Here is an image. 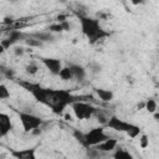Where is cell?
I'll return each instance as SVG.
<instances>
[{
  "label": "cell",
  "mask_w": 159,
  "mask_h": 159,
  "mask_svg": "<svg viewBox=\"0 0 159 159\" xmlns=\"http://www.w3.org/2000/svg\"><path fill=\"white\" fill-rule=\"evenodd\" d=\"M19 84L29 91L37 102L48 107L55 114H62L68 106L77 101H81L67 89L46 88L40 86L39 83H34L30 81H20Z\"/></svg>",
  "instance_id": "cell-1"
},
{
  "label": "cell",
  "mask_w": 159,
  "mask_h": 159,
  "mask_svg": "<svg viewBox=\"0 0 159 159\" xmlns=\"http://www.w3.org/2000/svg\"><path fill=\"white\" fill-rule=\"evenodd\" d=\"M78 20H80V25H81V31L88 39V42L91 45L109 36V34L107 31H104L102 29V26L99 25L98 19L88 17L87 15H84V16H78Z\"/></svg>",
  "instance_id": "cell-2"
},
{
  "label": "cell",
  "mask_w": 159,
  "mask_h": 159,
  "mask_svg": "<svg viewBox=\"0 0 159 159\" xmlns=\"http://www.w3.org/2000/svg\"><path fill=\"white\" fill-rule=\"evenodd\" d=\"M71 108L73 111V114L77 119L80 120H83V119H89L93 114H96L97 109L89 104V103H86V102H82V101H77L75 103L71 104Z\"/></svg>",
  "instance_id": "cell-3"
},
{
  "label": "cell",
  "mask_w": 159,
  "mask_h": 159,
  "mask_svg": "<svg viewBox=\"0 0 159 159\" xmlns=\"http://www.w3.org/2000/svg\"><path fill=\"white\" fill-rule=\"evenodd\" d=\"M19 118H20V122L22 124V128H24V132L25 133H30V132H34L35 129L40 128L43 123V120L35 116V114H31V113H25V112H19Z\"/></svg>",
  "instance_id": "cell-4"
},
{
  "label": "cell",
  "mask_w": 159,
  "mask_h": 159,
  "mask_svg": "<svg viewBox=\"0 0 159 159\" xmlns=\"http://www.w3.org/2000/svg\"><path fill=\"white\" fill-rule=\"evenodd\" d=\"M86 135V143H87V148L89 147H97L98 144L103 143L104 140H107L109 137L104 132V128L101 125V127H96V128H92L89 132L84 133Z\"/></svg>",
  "instance_id": "cell-5"
},
{
  "label": "cell",
  "mask_w": 159,
  "mask_h": 159,
  "mask_svg": "<svg viewBox=\"0 0 159 159\" xmlns=\"http://www.w3.org/2000/svg\"><path fill=\"white\" fill-rule=\"evenodd\" d=\"M43 66L52 73V75H60L62 70V62L58 58H52V57H41L40 58Z\"/></svg>",
  "instance_id": "cell-6"
},
{
  "label": "cell",
  "mask_w": 159,
  "mask_h": 159,
  "mask_svg": "<svg viewBox=\"0 0 159 159\" xmlns=\"http://www.w3.org/2000/svg\"><path fill=\"white\" fill-rule=\"evenodd\" d=\"M128 125H129L128 122L122 120L117 116H111L108 122H107V124H106V127H108V128H111V129H113L116 132H125Z\"/></svg>",
  "instance_id": "cell-7"
},
{
  "label": "cell",
  "mask_w": 159,
  "mask_h": 159,
  "mask_svg": "<svg viewBox=\"0 0 159 159\" xmlns=\"http://www.w3.org/2000/svg\"><path fill=\"white\" fill-rule=\"evenodd\" d=\"M12 158L15 159H36V149L35 148H26V149H12L10 150Z\"/></svg>",
  "instance_id": "cell-8"
},
{
  "label": "cell",
  "mask_w": 159,
  "mask_h": 159,
  "mask_svg": "<svg viewBox=\"0 0 159 159\" xmlns=\"http://www.w3.org/2000/svg\"><path fill=\"white\" fill-rule=\"evenodd\" d=\"M21 37H22V32L20 30H11L9 37L5 39V40H1V42H0L2 51L10 48V46H12L14 43H16Z\"/></svg>",
  "instance_id": "cell-9"
},
{
  "label": "cell",
  "mask_w": 159,
  "mask_h": 159,
  "mask_svg": "<svg viewBox=\"0 0 159 159\" xmlns=\"http://www.w3.org/2000/svg\"><path fill=\"white\" fill-rule=\"evenodd\" d=\"M12 130V123L6 113H0V135L6 137Z\"/></svg>",
  "instance_id": "cell-10"
},
{
  "label": "cell",
  "mask_w": 159,
  "mask_h": 159,
  "mask_svg": "<svg viewBox=\"0 0 159 159\" xmlns=\"http://www.w3.org/2000/svg\"><path fill=\"white\" fill-rule=\"evenodd\" d=\"M117 144H118V140H117V139L108 138V139L104 140L103 143L98 144L96 148H97L101 153H107V152H112V150H114L116 147H117Z\"/></svg>",
  "instance_id": "cell-11"
},
{
  "label": "cell",
  "mask_w": 159,
  "mask_h": 159,
  "mask_svg": "<svg viewBox=\"0 0 159 159\" xmlns=\"http://www.w3.org/2000/svg\"><path fill=\"white\" fill-rule=\"evenodd\" d=\"M96 94L98 96V98L102 101V102H111L114 97L113 92L109 91V89H104V88H96L94 89Z\"/></svg>",
  "instance_id": "cell-12"
},
{
  "label": "cell",
  "mask_w": 159,
  "mask_h": 159,
  "mask_svg": "<svg viewBox=\"0 0 159 159\" xmlns=\"http://www.w3.org/2000/svg\"><path fill=\"white\" fill-rule=\"evenodd\" d=\"M72 72H73V78H76L77 81H83L86 77V70L84 67L80 66V65H70Z\"/></svg>",
  "instance_id": "cell-13"
},
{
  "label": "cell",
  "mask_w": 159,
  "mask_h": 159,
  "mask_svg": "<svg viewBox=\"0 0 159 159\" xmlns=\"http://www.w3.org/2000/svg\"><path fill=\"white\" fill-rule=\"evenodd\" d=\"M30 36L36 39V40H39V41H41L42 43L53 41V36L51 35V32H35V34H31Z\"/></svg>",
  "instance_id": "cell-14"
},
{
  "label": "cell",
  "mask_w": 159,
  "mask_h": 159,
  "mask_svg": "<svg viewBox=\"0 0 159 159\" xmlns=\"http://www.w3.org/2000/svg\"><path fill=\"white\" fill-rule=\"evenodd\" d=\"M125 133L128 134L129 138L134 139V138H137V137L140 134V127H139V125H135V124H133V123H129V125H128Z\"/></svg>",
  "instance_id": "cell-15"
},
{
  "label": "cell",
  "mask_w": 159,
  "mask_h": 159,
  "mask_svg": "<svg viewBox=\"0 0 159 159\" xmlns=\"http://www.w3.org/2000/svg\"><path fill=\"white\" fill-rule=\"evenodd\" d=\"M113 159H134V158H133V155L128 150H125L123 148H119V149H117L114 152Z\"/></svg>",
  "instance_id": "cell-16"
},
{
  "label": "cell",
  "mask_w": 159,
  "mask_h": 159,
  "mask_svg": "<svg viewBox=\"0 0 159 159\" xmlns=\"http://www.w3.org/2000/svg\"><path fill=\"white\" fill-rule=\"evenodd\" d=\"M58 76H60L61 80H63V81H70V80L73 78V72H72L71 67L67 66V67H62V70H61V72H60Z\"/></svg>",
  "instance_id": "cell-17"
},
{
  "label": "cell",
  "mask_w": 159,
  "mask_h": 159,
  "mask_svg": "<svg viewBox=\"0 0 159 159\" xmlns=\"http://www.w3.org/2000/svg\"><path fill=\"white\" fill-rule=\"evenodd\" d=\"M144 109H145L147 112L154 114V113L157 112V102H155V99L148 98V99L145 101V108H144Z\"/></svg>",
  "instance_id": "cell-18"
},
{
  "label": "cell",
  "mask_w": 159,
  "mask_h": 159,
  "mask_svg": "<svg viewBox=\"0 0 159 159\" xmlns=\"http://www.w3.org/2000/svg\"><path fill=\"white\" fill-rule=\"evenodd\" d=\"M73 137H75V139H76L81 145H83L84 148H87V143H86V135H84V133H82L81 130L76 129V130H73Z\"/></svg>",
  "instance_id": "cell-19"
},
{
  "label": "cell",
  "mask_w": 159,
  "mask_h": 159,
  "mask_svg": "<svg viewBox=\"0 0 159 159\" xmlns=\"http://www.w3.org/2000/svg\"><path fill=\"white\" fill-rule=\"evenodd\" d=\"M48 30H50V32H61V31H65V27H63L62 22H57V24L50 25Z\"/></svg>",
  "instance_id": "cell-20"
},
{
  "label": "cell",
  "mask_w": 159,
  "mask_h": 159,
  "mask_svg": "<svg viewBox=\"0 0 159 159\" xmlns=\"http://www.w3.org/2000/svg\"><path fill=\"white\" fill-rule=\"evenodd\" d=\"M96 114H97V119H98V122H99L101 124L106 125V124H107V122H108V119H109V117H107L103 112H101V111H98V109H97Z\"/></svg>",
  "instance_id": "cell-21"
},
{
  "label": "cell",
  "mask_w": 159,
  "mask_h": 159,
  "mask_svg": "<svg viewBox=\"0 0 159 159\" xmlns=\"http://www.w3.org/2000/svg\"><path fill=\"white\" fill-rule=\"evenodd\" d=\"M37 71H39V67H37V65L35 62H30L26 66V73L27 75H35Z\"/></svg>",
  "instance_id": "cell-22"
},
{
  "label": "cell",
  "mask_w": 159,
  "mask_h": 159,
  "mask_svg": "<svg viewBox=\"0 0 159 159\" xmlns=\"http://www.w3.org/2000/svg\"><path fill=\"white\" fill-rule=\"evenodd\" d=\"M26 41V43L29 45V46H32V47H41L42 46V42L41 41H39V40H36V39H34V37H29V39H26L25 40Z\"/></svg>",
  "instance_id": "cell-23"
},
{
  "label": "cell",
  "mask_w": 159,
  "mask_h": 159,
  "mask_svg": "<svg viewBox=\"0 0 159 159\" xmlns=\"http://www.w3.org/2000/svg\"><path fill=\"white\" fill-rule=\"evenodd\" d=\"M139 145H140L142 149L148 148V145H149V138H148L147 134H142L140 135V138H139Z\"/></svg>",
  "instance_id": "cell-24"
},
{
  "label": "cell",
  "mask_w": 159,
  "mask_h": 159,
  "mask_svg": "<svg viewBox=\"0 0 159 159\" xmlns=\"http://www.w3.org/2000/svg\"><path fill=\"white\" fill-rule=\"evenodd\" d=\"M9 97H10V92L6 88V86L5 84H0V98L1 99H6Z\"/></svg>",
  "instance_id": "cell-25"
},
{
  "label": "cell",
  "mask_w": 159,
  "mask_h": 159,
  "mask_svg": "<svg viewBox=\"0 0 159 159\" xmlns=\"http://www.w3.org/2000/svg\"><path fill=\"white\" fill-rule=\"evenodd\" d=\"M14 53H15L16 56H22V55L25 53V50H24V47H16V48L14 50Z\"/></svg>",
  "instance_id": "cell-26"
},
{
  "label": "cell",
  "mask_w": 159,
  "mask_h": 159,
  "mask_svg": "<svg viewBox=\"0 0 159 159\" xmlns=\"http://www.w3.org/2000/svg\"><path fill=\"white\" fill-rule=\"evenodd\" d=\"M153 117H154V119H155L157 122H159V112H155V113L153 114Z\"/></svg>",
  "instance_id": "cell-27"
},
{
  "label": "cell",
  "mask_w": 159,
  "mask_h": 159,
  "mask_svg": "<svg viewBox=\"0 0 159 159\" xmlns=\"http://www.w3.org/2000/svg\"><path fill=\"white\" fill-rule=\"evenodd\" d=\"M157 87H158V89H159V82H158V83H157Z\"/></svg>",
  "instance_id": "cell-28"
}]
</instances>
